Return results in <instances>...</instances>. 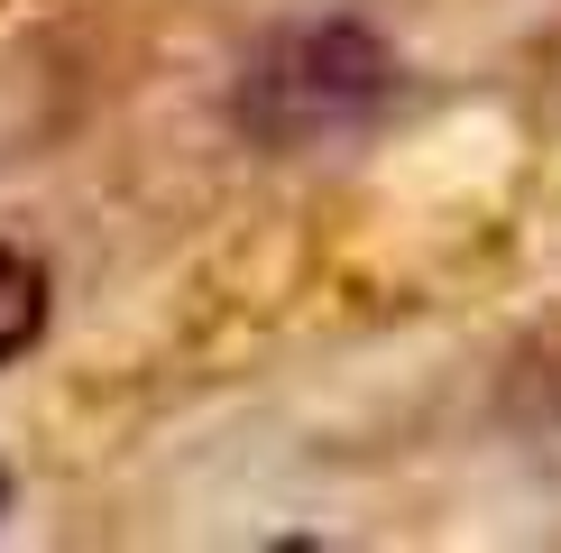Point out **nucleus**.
Segmentation results:
<instances>
[{
  "mask_svg": "<svg viewBox=\"0 0 561 553\" xmlns=\"http://www.w3.org/2000/svg\"><path fill=\"white\" fill-rule=\"evenodd\" d=\"M387 102H396V56L359 19H313V29L267 37L240 65L230 121L259 138V148H332V138L378 129Z\"/></svg>",
  "mask_w": 561,
  "mask_h": 553,
  "instance_id": "f257e3e1",
  "label": "nucleus"
},
{
  "mask_svg": "<svg viewBox=\"0 0 561 553\" xmlns=\"http://www.w3.org/2000/svg\"><path fill=\"white\" fill-rule=\"evenodd\" d=\"M37 332H46V268L28 259V249L0 240V369L28 351Z\"/></svg>",
  "mask_w": 561,
  "mask_h": 553,
  "instance_id": "f03ea898",
  "label": "nucleus"
},
{
  "mask_svg": "<svg viewBox=\"0 0 561 553\" xmlns=\"http://www.w3.org/2000/svg\"><path fill=\"white\" fill-rule=\"evenodd\" d=\"M0 498H10V479H0Z\"/></svg>",
  "mask_w": 561,
  "mask_h": 553,
  "instance_id": "7ed1b4c3",
  "label": "nucleus"
}]
</instances>
